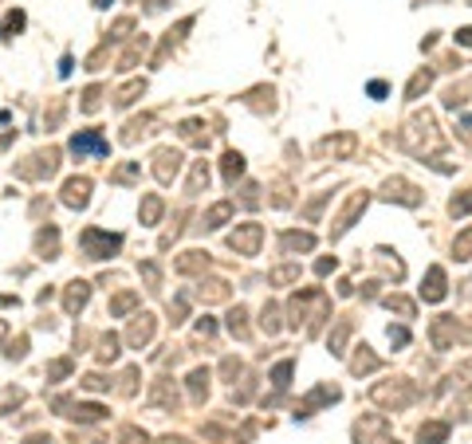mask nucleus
<instances>
[{"label":"nucleus","mask_w":472,"mask_h":444,"mask_svg":"<svg viewBox=\"0 0 472 444\" xmlns=\"http://www.w3.org/2000/svg\"><path fill=\"white\" fill-rule=\"evenodd\" d=\"M460 44H472V28H464V32H460Z\"/></svg>","instance_id":"423d86ee"},{"label":"nucleus","mask_w":472,"mask_h":444,"mask_svg":"<svg viewBox=\"0 0 472 444\" xmlns=\"http://www.w3.org/2000/svg\"><path fill=\"white\" fill-rule=\"evenodd\" d=\"M87 189H91L87 181H71V185H67V197H63V201H67V204H87Z\"/></svg>","instance_id":"7ed1b4c3"},{"label":"nucleus","mask_w":472,"mask_h":444,"mask_svg":"<svg viewBox=\"0 0 472 444\" xmlns=\"http://www.w3.org/2000/svg\"><path fill=\"white\" fill-rule=\"evenodd\" d=\"M71 150H75V154H87V150H91V154L107 157V150H110V145L103 142L98 134H75V138H71Z\"/></svg>","instance_id":"f257e3e1"},{"label":"nucleus","mask_w":472,"mask_h":444,"mask_svg":"<svg viewBox=\"0 0 472 444\" xmlns=\"http://www.w3.org/2000/svg\"><path fill=\"white\" fill-rule=\"evenodd\" d=\"M441 283H445V276H441V267H433V272H429V287H421V295L425 299H441V295H445Z\"/></svg>","instance_id":"f03ea898"},{"label":"nucleus","mask_w":472,"mask_h":444,"mask_svg":"<svg viewBox=\"0 0 472 444\" xmlns=\"http://www.w3.org/2000/svg\"><path fill=\"white\" fill-rule=\"evenodd\" d=\"M288 248H311V236H288Z\"/></svg>","instance_id":"39448f33"},{"label":"nucleus","mask_w":472,"mask_h":444,"mask_svg":"<svg viewBox=\"0 0 472 444\" xmlns=\"http://www.w3.org/2000/svg\"><path fill=\"white\" fill-rule=\"evenodd\" d=\"M445 436H448V425H425V429H421V441H425V444L445 441Z\"/></svg>","instance_id":"20e7f679"}]
</instances>
